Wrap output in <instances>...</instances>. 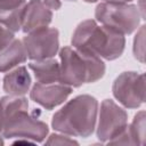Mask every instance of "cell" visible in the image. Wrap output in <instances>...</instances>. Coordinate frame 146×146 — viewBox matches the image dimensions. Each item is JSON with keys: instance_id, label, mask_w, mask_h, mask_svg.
Wrapping results in <instances>:
<instances>
[{"instance_id": "6da1fadb", "label": "cell", "mask_w": 146, "mask_h": 146, "mask_svg": "<svg viewBox=\"0 0 146 146\" xmlns=\"http://www.w3.org/2000/svg\"><path fill=\"white\" fill-rule=\"evenodd\" d=\"M72 46L75 49L92 54L99 58L114 60L122 55L125 39L123 34L98 24L95 19H86L73 32Z\"/></svg>"}, {"instance_id": "7a4b0ae2", "label": "cell", "mask_w": 146, "mask_h": 146, "mask_svg": "<svg viewBox=\"0 0 146 146\" xmlns=\"http://www.w3.org/2000/svg\"><path fill=\"white\" fill-rule=\"evenodd\" d=\"M98 102L90 95H80L67 102L51 120L52 128L71 137H89L97 122Z\"/></svg>"}, {"instance_id": "3957f363", "label": "cell", "mask_w": 146, "mask_h": 146, "mask_svg": "<svg viewBox=\"0 0 146 146\" xmlns=\"http://www.w3.org/2000/svg\"><path fill=\"white\" fill-rule=\"evenodd\" d=\"M59 83L68 87H80L92 83L105 74V64L102 58L75 49L64 47L59 51Z\"/></svg>"}, {"instance_id": "277c9868", "label": "cell", "mask_w": 146, "mask_h": 146, "mask_svg": "<svg viewBox=\"0 0 146 146\" xmlns=\"http://www.w3.org/2000/svg\"><path fill=\"white\" fill-rule=\"evenodd\" d=\"M95 17L99 24L111 27L123 35L137 30L141 19L136 5L110 2H100L96 7Z\"/></svg>"}, {"instance_id": "5b68a950", "label": "cell", "mask_w": 146, "mask_h": 146, "mask_svg": "<svg viewBox=\"0 0 146 146\" xmlns=\"http://www.w3.org/2000/svg\"><path fill=\"white\" fill-rule=\"evenodd\" d=\"M1 135L5 138H24L41 143L48 135V125L34 114H30L29 110H22L5 121Z\"/></svg>"}, {"instance_id": "8992f818", "label": "cell", "mask_w": 146, "mask_h": 146, "mask_svg": "<svg viewBox=\"0 0 146 146\" xmlns=\"http://www.w3.org/2000/svg\"><path fill=\"white\" fill-rule=\"evenodd\" d=\"M113 96L127 108H137L145 102V75L123 72L113 82Z\"/></svg>"}, {"instance_id": "52a82bcc", "label": "cell", "mask_w": 146, "mask_h": 146, "mask_svg": "<svg viewBox=\"0 0 146 146\" xmlns=\"http://www.w3.org/2000/svg\"><path fill=\"white\" fill-rule=\"evenodd\" d=\"M27 58L40 60L52 58L59 49V33L55 27H41L29 32L23 38Z\"/></svg>"}, {"instance_id": "ba28073f", "label": "cell", "mask_w": 146, "mask_h": 146, "mask_svg": "<svg viewBox=\"0 0 146 146\" xmlns=\"http://www.w3.org/2000/svg\"><path fill=\"white\" fill-rule=\"evenodd\" d=\"M97 115V137L103 143L110 141L128 127L127 112L111 99L103 100Z\"/></svg>"}, {"instance_id": "9c48e42d", "label": "cell", "mask_w": 146, "mask_h": 146, "mask_svg": "<svg viewBox=\"0 0 146 146\" xmlns=\"http://www.w3.org/2000/svg\"><path fill=\"white\" fill-rule=\"evenodd\" d=\"M72 88L63 83H36L30 91V97L33 102L39 104L46 110H52L54 107L64 103L71 95Z\"/></svg>"}, {"instance_id": "30bf717a", "label": "cell", "mask_w": 146, "mask_h": 146, "mask_svg": "<svg viewBox=\"0 0 146 146\" xmlns=\"http://www.w3.org/2000/svg\"><path fill=\"white\" fill-rule=\"evenodd\" d=\"M52 19L51 9L42 0H30L24 5L22 17V31L25 33L46 27Z\"/></svg>"}, {"instance_id": "8fae6325", "label": "cell", "mask_w": 146, "mask_h": 146, "mask_svg": "<svg viewBox=\"0 0 146 146\" xmlns=\"http://www.w3.org/2000/svg\"><path fill=\"white\" fill-rule=\"evenodd\" d=\"M31 87V75L25 66H16L3 78V90L11 96H24Z\"/></svg>"}, {"instance_id": "7c38bea8", "label": "cell", "mask_w": 146, "mask_h": 146, "mask_svg": "<svg viewBox=\"0 0 146 146\" xmlns=\"http://www.w3.org/2000/svg\"><path fill=\"white\" fill-rule=\"evenodd\" d=\"M27 59L22 40L13 39L0 48V72H8Z\"/></svg>"}, {"instance_id": "4fadbf2b", "label": "cell", "mask_w": 146, "mask_h": 146, "mask_svg": "<svg viewBox=\"0 0 146 146\" xmlns=\"http://www.w3.org/2000/svg\"><path fill=\"white\" fill-rule=\"evenodd\" d=\"M38 83L49 84L59 81V63L54 58L32 60L29 64Z\"/></svg>"}, {"instance_id": "5bb4252c", "label": "cell", "mask_w": 146, "mask_h": 146, "mask_svg": "<svg viewBox=\"0 0 146 146\" xmlns=\"http://www.w3.org/2000/svg\"><path fill=\"white\" fill-rule=\"evenodd\" d=\"M22 110H29V102L24 96H5L0 98V132L7 119Z\"/></svg>"}, {"instance_id": "9a60e30c", "label": "cell", "mask_w": 146, "mask_h": 146, "mask_svg": "<svg viewBox=\"0 0 146 146\" xmlns=\"http://www.w3.org/2000/svg\"><path fill=\"white\" fill-rule=\"evenodd\" d=\"M145 112L144 111H139L131 124L127 128L128 132L130 135L132 145H144L145 144Z\"/></svg>"}, {"instance_id": "2e32d148", "label": "cell", "mask_w": 146, "mask_h": 146, "mask_svg": "<svg viewBox=\"0 0 146 146\" xmlns=\"http://www.w3.org/2000/svg\"><path fill=\"white\" fill-rule=\"evenodd\" d=\"M23 10H24V5L14 10L0 14V24L13 33L18 32L19 30H22Z\"/></svg>"}, {"instance_id": "e0dca14e", "label": "cell", "mask_w": 146, "mask_h": 146, "mask_svg": "<svg viewBox=\"0 0 146 146\" xmlns=\"http://www.w3.org/2000/svg\"><path fill=\"white\" fill-rule=\"evenodd\" d=\"M133 55L140 62L144 63L145 58V26L141 25L133 40Z\"/></svg>"}, {"instance_id": "ac0fdd59", "label": "cell", "mask_w": 146, "mask_h": 146, "mask_svg": "<svg viewBox=\"0 0 146 146\" xmlns=\"http://www.w3.org/2000/svg\"><path fill=\"white\" fill-rule=\"evenodd\" d=\"M47 145H73L78 144L75 140L71 139L70 136L64 135V133H54L49 137V139L46 141Z\"/></svg>"}, {"instance_id": "d6986e66", "label": "cell", "mask_w": 146, "mask_h": 146, "mask_svg": "<svg viewBox=\"0 0 146 146\" xmlns=\"http://www.w3.org/2000/svg\"><path fill=\"white\" fill-rule=\"evenodd\" d=\"M26 0H0V14L14 10L25 5Z\"/></svg>"}, {"instance_id": "ffe728a7", "label": "cell", "mask_w": 146, "mask_h": 146, "mask_svg": "<svg viewBox=\"0 0 146 146\" xmlns=\"http://www.w3.org/2000/svg\"><path fill=\"white\" fill-rule=\"evenodd\" d=\"M13 39H15L14 33L10 32L9 30H7L5 26H2L0 24V48L6 46L7 43H9Z\"/></svg>"}, {"instance_id": "44dd1931", "label": "cell", "mask_w": 146, "mask_h": 146, "mask_svg": "<svg viewBox=\"0 0 146 146\" xmlns=\"http://www.w3.org/2000/svg\"><path fill=\"white\" fill-rule=\"evenodd\" d=\"M44 2V5H47L50 9H59L62 7L63 1H75V0H42Z\"/></svg>"}, {"instance_id": "7402d4cb", "label": "cell", "mask_w": 146, "mask_h": 146, "mask_svg": "<svg viewBox=\"0 0 146 146\" xmlns=\"http://www.w3.org/2000/svg\"><path fill=\"white\" fill-rule=\"evenodd\" d=\"M104 2H110V3H128L131 0H103Z\"/></svg>"}, {"instance_id": "603a6c76", "label": "cell", "mask_w": 146, "mask_h": 146, "mask_svg": "<svg viewBox=\"0 0 146 146\" xmlns=\"http://www.w3.org/2000/svg\"><path fill=\"white\" fill-rule=\"evenodd\" d=\"M83 1H86V2H96L97 0H83Z\"/></svg>"}, {"instance_id": "cb8c5ba5", "label": "cell", "mask_w": 146, "mask_h": 146, "mask_svg": "<svg viewBox=\"0 0 146 146\" xmlns=\"http://www.w3.org/2000/svg\"><path fill=\"white\" fill-rule=\"evenodd\" d=\"M2 136H0V145H3V139L1 138Z\"/></svg>"}]
</instances>
